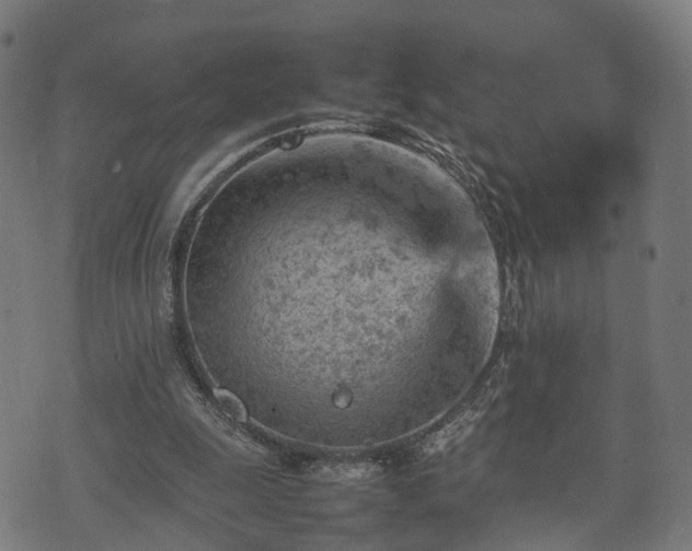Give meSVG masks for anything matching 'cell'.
Segmentation results:
<instances>
[{
	"label": "cell",
	"instance_id": "1",
	"mask_svg": "<svg viewBox=\"0 0 692 551\" xmlns=\"http://www.w3.org/2000/svg\"><path fill=\"white\" fill-rule=\"evenodd\" d=\"M246 453L282 473L320 482H365L404 461L401 445L334 449L287 438L257 423L246 434Z\"/></svg>",
	"mask_w": 692,
	"mask_h": 551
}]
</instances>
